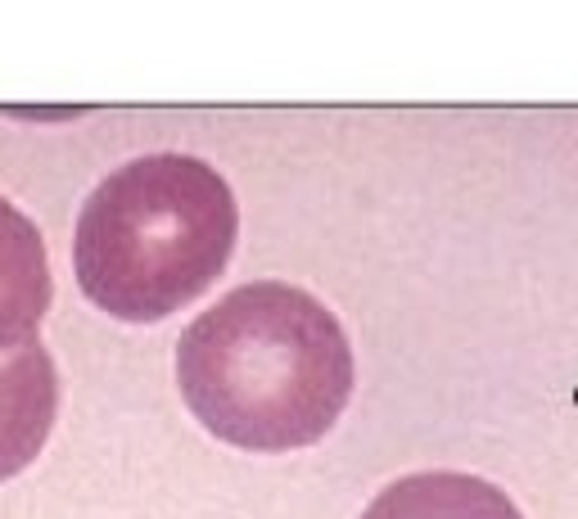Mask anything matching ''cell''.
Wrapping results in <instances>:
<instances>
[{
    "mask_svg": "<svg viewBox=\"0 0 578 519\" xmlns=\"http://www.w3.org/2000/svg\"><path fill=\"white\" fill-rule=\"evenodd\" d=\"M362 519H524L520 506L489 479L461 469L403 475L362 510Z\"/></svg>",
    "mask_w": 578,
    "mask_h": 519,
    "instance_id": "obj_5",
    "label": "cell"
},
{
    "mask_svg": "<svg viewBox=\"0 0 578 519\" xmlns=\"http://www.w3.org/2000/svg\"><path fill=\"white\" fill-rule=\"evenodd\" d=\"M60 420V370L41 339L0 348V484L41 456Z\"/></svg>",
    "mask_w": 578,
    "mask_h": 519,
    "instance_id": "obj_3",
    "label": "cell"
},
{
    "mask_svg": "<svg viewBox=\"0 0 578 519\" xmlns=\"http://www.w3.org/2000/svg\"><path fill=\"white\" fill-rule=\"evenodd\" d=\"M239 240L226 176L195 154H144L86 195L73 230L82 294L127 325H154L217 285Z\"/></svg>",
    "mask_w": 578,
    "mask_h": 519,
    "instance_id": "obj_2",
    "label": "cell"
},
{
    "mask_svg": "<svg viewBox=\"0 0 578 519\" xmlns=\"http://www.w3.org/2000/svg\"><path fill=\"white\" fill-rule=\"evenodd\" d=\"M176 385L213 439L239 452H295L340 424L357 366L340 316L317 294L254 280L181 329Z\"/></svg>",
    "mask_w": 578,
    "mask_h": 519,
    "instance_id": "obj_1",
    "label": "cell"
},
{
    "mask_svg": "<svg viewBox=\"0 0 578 519\" xmlns=\"http://www.w3.org/2000/svg\"><path fill=\"white\" fill-rule=\"evenodd\" d=\"M55 303V280L36 221L0 195V348L36 339Z\"/></svg>",
    "mask_w": 578,
    "mask_h": 519,
    "instance_id": "obj_4",
    "label": "cell"
}]
</instances>
